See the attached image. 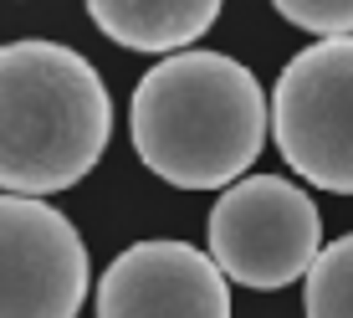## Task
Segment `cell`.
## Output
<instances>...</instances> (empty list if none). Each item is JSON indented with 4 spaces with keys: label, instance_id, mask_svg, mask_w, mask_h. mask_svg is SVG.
I'll list each match as a JSON object with an SVG mask.
<instances>
[{
    "label": "cell",
    "instance_id": "obj_1",
    "mask_svg": "<svg viewBox=\"0 0 353 318\" xmlns=\"http://www.w3.org/2000/svg\"><path fill=\"white\" fill-rule=\"evenodd\" d=\"M133 149L174 190H221L266 149V93L225 52H164L133 88Z\"/></svg>",
    "mask_w": 353,
    "mask_h": 318
},
{
    "label": "cell",
    "instance_id": "obj_2",
    "mask_svg": "<svg viewBox=\"0 0 353 318\" xmlns=\"http://www.w3.org/2000/svg\"><path fill=\"white\" fill-rule=\"evenodd\" d=\"M113 97L82 52L62 41L0 46V190L57 195L103 159Z\"/></svg>",
    "mask_w": 353,
    "mask_h": 318
},
{
    "label": "cell",
    "instance_id": "obj_3",
    "mask_svg": "<svg viewBox=\"0 0 353 318\" xmlns=\"http://www.w3.org/2000/svg\"><path fill=\"white\" fill-rule=\"evenodd\" d=\"M266 133L292 175L318 190L353 195V31L323 36L282 67Z\"/></svg>",
    "mask_w": 353,
    "mask_h": 318
},
{
    "label": "cell",
    "instance_id": "obj_4",
    "mask_svg": "<svg viewBox=\"0 0 353 318\" xmlns=\"http://www.w3.org/2000/svg\"><path fill=\"white\" fill-rule=\"evenodd\" d=\"M210 262L225 283L241 288H292L323 247V216L312 195L287 175H241L215 200L210 221Z\"/></svg>",
    "mask_w": 353,
    "mask_h": 318
},
{
    "label": "cell",
    "instance_id": "obj_5",
    "mask_svg": "<svg viewBox=\"0 0 353 318\" xmlns=\"http://www.w3.org/2000/svg\"><path fill=\"white\" fill-rule=\"evenodd\" d=\"M88 247L46 195L0 190V318H77Z\"/></svg>",
    "mask_w": 353,
    "mask_h": 318
},
{
    "label": "cell",
    "instance_id": "obj_6",
    "mask_svg": "<svg viewBox=\"0 0 353 318\" xmlns=\"http://www.w3.org/2000/svg\"><path fill=\"white\" fill-rule=\"evenodd\" d=\"M97 318H230V283L190 241H133L97 283Z\"/></svg>",
    "mask_w": 353,
    "mask_h": 318
},
{
    "label": "cell",
    "instance_id": "obj_7",
    "mask_svg": "<svg viewBox=\"0 0 353 318\" xmlns=\"http://www.w3.org/2000/svg\"><path fill=\"white\" fill-rule=\"evenodd\" d=\"M225 0H88L92 26L128 52H179L215 26Z\"/></svg>",
    "mask_w": 353,
    "mask_h": 318
},
{
    "label": "cell",
    "instance_id": "obj_8",
    "mask_svg": "<svg viewBox=\"0 0 353 318\" xmlns=\"http://www.w3.org/2000/svg\"><path fill=\"white\" fill-rule=\"evenodd\" d=\"M307 318H353V231L338 236L333 247H318L307 262Z\"/></svg>",
    "mask_w": 353,
    "mask_h": 318
},
{
    "label": "cell",
    "instance_id": "obj_9",
    "mask_svg": "<svg viewBox=\"0 0 353 318\" xmlns=\"http://www.w3.org/2000/svg\"><path fill=\"white\" fill-rule=\"evenodd\" d=\"M282 10V21H292L297 31L312 36H343L353 31V0H272Z\"/></svg>",
    "mask_w": 353,
    "mask_h": 318
}]
</instances>
